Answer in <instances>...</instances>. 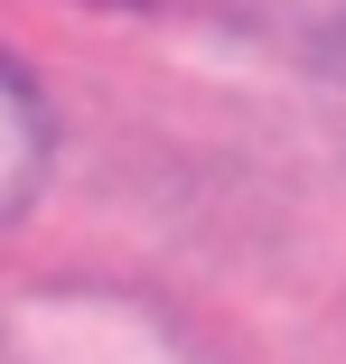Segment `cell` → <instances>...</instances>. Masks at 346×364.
I'll use <instances>...</instances> for the list:
<instances>
[{
    "label": "cell",
    "mask_w": 346,
    "mask_h": 364,
    "mask_svg": "<svg viewBox=\"0 0 346 364\" xmlns=\"http://www.w3.org/2000/svg\"><path fill=\"white\" fill-rule=\"evenodd\" d=\"M0 364H216V346L169 299L122 280H10Z\"/></svg>",
    "instance_id": "6da1fadb"
},
{
    "label": "cell",
    "mask_w": 346,
    "mask_h": 364,
    "mask_svg": "<svg viewBox=\"0 0 346 364\" xmlns=\"http://www.w3.org/2000/svg\"><path fill=\"white\" fill-rule=\"evenodd\" d=\"M47 159H56V131H47V103L38 85L0 56V225L47 187Z\"/></svg>",
    "instance_id": "7a4b0ae2"
}]
</instances>
